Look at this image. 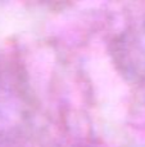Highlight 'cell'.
I'll return each instance as SVG.
<instances>
[{"instance_id":"obj_1","label":"cell","mask_w":145,"mask_h":147,"mask_svg":"<svg viewBox=\"0 0 145 147\" xmlns=\"http://www.w3.org/2000/svg\"><path fill=\"white\" fill-rule=\"evenodd\" d=\"M110 53L118 71L128 81L145 89V17L116 36Z\"/></svg>"}]
</instances>
